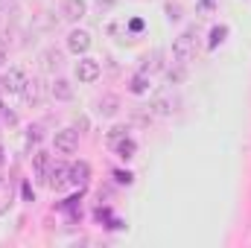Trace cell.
<instances>
[{"label": "cell", "instance_id": "obj_24", "mask_svg": "<svg viewBox=\"0 0 251 248\" xmlns=\"http://www.w3.org/2000/svg\"><path fill=\"white\" fill-rule=\"evenodd\" d=\"M0 164H3V146H0Z\"/></svg>", "mask_w": 251, "mask_h": 248}, {"label": "cell", "instance_id": "obj_12", "mask_svg": "<svg viewBox=\"0 0 251 248\" xmlns=\"http://www.w3.org/2000/svg\"><path fill=\"white\" fill-rule=\"evenodd\" d=\"M128 88H131V94H146V91H149L146 70H143V73H134V76H131V82H128Z\"/></svg>", "mask_w": 251, "mask_h": 248}, {"label": "cell", "instance_id": "obj_7", "mask_svg": "<svg viewBox=\"0 0 251 248\" xmlns=\"http://www.w3.org/2000/svg\"><path fill=\"white\" fill-rule=\"evenodd\" d=\"M100 76V62L97 59H82L76 64V79L79 82H94Z\"/></svg>", "mask_w": 251, "mask_h": 248}, {"label": "cell", "instance_id": "obj_15", "mask_svg": "<svg viewBox=\"0 0 251 248\" xmlns=\"http://www.w3.org/2000/svg\"><path fill=\"white\" fill-rule=\"evenodd\" d=\"M225 35H228V26H213V32H210V47L222 44V41H225Z\"/></svg>", "mask_w": 251, "mask_h": 248}, {"label": "cell", "instance_id": "obj_16", "mask_svg": "<svg viewBox=\"0 0 251 248\" xmlns=\"http://www.w3.org/2000/svg\"><path fill=\"white\" fill-rule=\"evenodd\" d=\"M123 137H126V128H123V125H114V128L108 131V143H111V146H117Z\"/></svg>", "mask_w": 251, "mask_h": 248}, {"label": "cell", "instance_id": "obj_13", "mask_svg": "<svg viewBox=\"0 0 251 248\" xmlns=\"http://www.w3.org/2000/svg\"><path fill=\"white\" fill-rule=\"evenodd\" d=\"M41 62H44V70H56V67L62 64V53L50 47V50H44V53H41Z\"/></svg>", "mask_w": 251, "mask_h": 248}, {"label": "cell", "instance_id": "obj_21", "mask_svg": "<svg viewBox=\"0 0 251 248\" xmlns=\"http://www.w3.org/2000/svg\"><path fill=\"white\" fill-rule=\"evenodd\" d=\"M114 3H117V0H97V6H100V9H111Z\"/></svg>", "mask_w": 251, "mask_h": 248}, {"label": "cell", "instance_id": "obj_5", "mask_svg": "<svg viewBox=\"0 0 251 248\" xmlns=\"http://www.w3.org/2000/svg\"><path fill=\"white\" fill-rule=\"evenodd\" d=\"M24 85H26L24 70H9V73L0 79V88H3V91H9V94H21V91H24Z\"/></svg>", "mask_w": 251, "mask_h": 248}, {"label": "cell", "instance_id": "obj_23", "mask_svg": "<svg viewBox=\"0 0 251 248\" xmlns=\"http://www.w3.org/2000/svg\"><path fill=\"white\" fill-rule=\"evenodd\" d=\"M38 137H41V134H38V128H29V143H35Z\"/></svg>", "mask_w": 251, "mask_h": 248}, {"label": "cell", "instance_id": "obj_1", "mask_svg": "<svg viewBox=\"0 0 251 248\" xmlns=\"http://www.w3.org/2000/svg\"><path fill=\"white\" fill-rule=\"evenodd\" d=\"M193 53H196V32H193V29H184V32L173 41V56H176V62H190Z\"/></svg>", "mask_w": 251, "mask_h": 248}, {"label": "cell", "instance_id": "obj_10", "mask_svg": "<svg viewBox=\"0 0 251 248\" xmlns=\"http://www.w3.org/2000/svg\"><path fill=\"white\" fill-rule=\"evenodd\" d=\"M50 94H53V99L67 102V99H73V85H70L67 79H56V82L50 85Z\"/></svg>", "mask_w": 251, "mask_h": 248}, {"label": "cell", "instance_id": "obj_11", "mask_svg": "<svg viewBox=\"0 0 251 248\" xmlns=\"http://www.w3.org/2000/svg\"><path fill=\"white\" fill-rule=\"evenodd\" d=\"M117 108H120V99H117V97H111V94H108V97H102V99H100V105H97V111H100L102 117H114V114H117Z\"/></svg>", "mask_w": 251, "mask_h": 248}, {"label": "cell", "instance_id": "obj_14", "mask_svg": "<svg viewBox=\"0 0 251 248\" xmlns=\"http://www.w3.org/2000/svg\"><path fill=\"white\" fill-rule=\"evenodd\" d=\"M114 149H117V152H120V158H131V155H134V149H137V146H134V140H128V137H123V140H120V143H117V146H114Z\"/></svg>", "mask_w": 251, "mask_h": 248}, {"label": "cell", "instance_id": "obj_17", "mask_svg": "<svg viewBox=\"0 0 251 248\" xmlns=\"http://www.w3.org/2000/svg\"><path fill=\"white\" fill-rule=\"evenodd\" d=\"M35 173L38 178H47V155H35Z\"/></svg>", "mask_w": 251, "mask_h": 248}, {"label": "cell", "instance_id": "obj_20", "mask_svg": "<svg viewBox=\"0 0 251 248\" xmlns=\"http://www.w3.org/2000/svg\"><path fill=\"white\" fill-rule=\"evenodd\" d=\"M167 12H170V21H178L181 15H178V6H167Z\"/></svg>", "mask_w": 251, "mask_h": 248}, {"label": "cell", "instance_id": "obj_6", "mask_svg": "<svg viewBox=\"0 0 251 248\" xmlns=\"http://www.w3.org/2000/svg\"><path fill=\"white\" fill-rule=\"evenodd\" d=\"M88 47H91V35H88L85 29H73V32L67 35V50H70V53L79 56V53H85Z\"/></svg>", "mask_w": 251, "mask_h": 248}, {"label": "cell", "instance_id": "obj_18", "mask_svg": "<svg viewBox=\"0 0 251 248\" xmlns=\"http://www.w3.org/2000/svg\"><path fill=\"white\" fill-rule=\"evenodd\" d=\"M216 3H219V0H199L196 9H199V15H210V12L216 9Z\"/></svg>", "mask_w": 251, "mask_h": 248}, {"label": "cell", "instance_id": "obj_9", "mask_svg": "<svg viewBox=\"0 0 251 248\" xmlns=\"http://www.w3.org/2000/svg\"><path fill=\"white\" fill-rule=\"evenodd\" d=\"M88 178H91V167H88L85 161H79V164H73V167H70V184L85 187V184H88Z\"/></svg>", "mask_w": 251, "mask_h": 248}, {"label": "cell", "instance_id": "obj_2", "mask_svg": "<svg viewBox=\"0 0 251 248\" xmlns=\"http://www.w3.org/2000/svg\"><path fill=\"white\" fill-rule=\"evenodd\" d=\"M56 152H62V155H73L76 149H79V131L76 128H62V131H56Z\"/></svg>", "mask_w": 251, "mask_h": 248}, {"label": "cell", "instance_id": "obj_25", "mask_svg": "<svg viewBox=\"0 0 251 248\" xmlns=\"http://www.w3.org/2000/svg\"><path fill=\"white\" fill-rule=\"evenodd\" d=\"M0 12H3V3H0Z\"/></svg>", "mask_w": 251, "mask_h": 248}, {"label": "cell", "instance_id": "obj_22", "mask_svg": "<svg viewBox=\"0 0 251 248\" xmlns=\"http://www.w3.org/2000/svg\"><path fill=\"white\" fill-rule=\"evenodd\" d=\"M6 62V41H3V38H0V64Z\"/></svg>", "mask_w": 251, "mask_h": 248}, {"label": "cell", "instance_id": "obj_4", "mask_svg": "<svg viewBox=\"0 0 251 248\" xmlns=\"http://www.w3.org/2000/svg\"><path fill=\"white\" fill-rule=\"evenodd\" d=\"M47 184L53 190H62L64 184H70V167L67 164H53L47 170Z\"/></svg>", "mask_w": 251, "mask_h": 248}, {"label": "cell", "instance_id": "obj_8", "mask_svg": "<svg viewBox=\"0 0 251 248\" xmlns=\"http://www.w3.org/2000/svg\"><path fill=\"white\" fill-rule=\"evenodd\" d=\"M62 15L67 21H82V18H85V0H64Z\"/></svg>", "mask_w": 251, "mask_h": 248}, {"label": "cell", "instance_id": "obj_3", "mask_svg": "<svg viewBox=\"0 0 251 248\" xmlns=\"http://www.w3.org/2000/svg\"><path fill=\"white\" fill-rule=\"evenodd\" d=\"M21 97H24V102H26V105H38V102L44 99V82H41V79H26V85H24Z\"/></svg>", "mask_w": 251, "mask_h": 248}, {"label": "cell", "instance_id": "obj_19", "mask_svg": "<svg viewBox=\"0 0 251 248\" xmlns=\"http://www.w3.org/2000/svg\"><path fill=\"white\" fill-rule=\"evenodd\" d=\"M114 178H117L120 184H131V175H128V173H114Z\"/></svg>", "mask_w": 251, "mask_h": 248}]
</instances>
